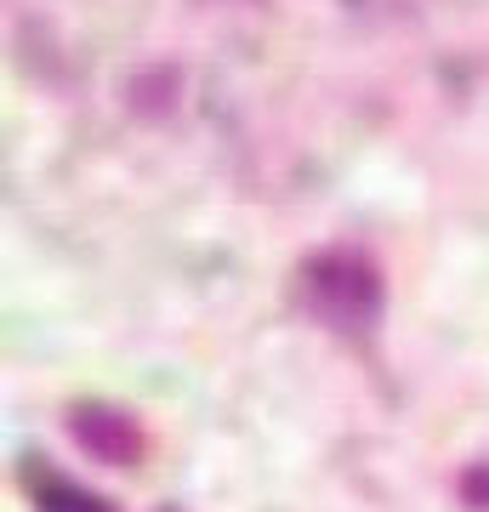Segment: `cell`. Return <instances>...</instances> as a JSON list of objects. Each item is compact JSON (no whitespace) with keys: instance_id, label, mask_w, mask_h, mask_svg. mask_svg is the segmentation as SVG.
Listing matches in <instances>:
<instances>
[{"instance_id":"6da1fadb","label":"cell","mask_w":489,"mask_h":512,"mask_svg":"<svg viewBox=\"0 0 489 512\" xmlns=\"http://www.w3.org/2000/svg\"><path fill=\"white\" fill-rule=\"evenodd\" d=\"M296 296L319 325L342 330V336H370L381 319V302H387V285L364 251L336 245V251H313L296 268Z\"/></svg>"},{"instance_id":"7a4b0ae2","label":"cell","mask_w":489,"mask_h":512,"mask_svg":"<svg viewBox=\"0 0 489 512\" xmlns=\"http://www.w3.org/2000/svg\"><path fill=\"white\" fill-rule=\"evenodd\" d=\"M69 439L97 461H114V467H137L148 450L143 421L120 410V404H74L69 410Z\"/></svg>"},{"instance_id":"3957f363","label":"cell","mask_w":489,"mask_h":512,"mask_svg":"<svg viewBox=\"0 0 489 512\" xmlns=\"http://www.w3.org/2000/svg\"><path fill=\"white\" fill-rule=\"evenodd\" d=\"M35 512H109V501L63 478H35Z\"/></svg>"},{"instance_id":"277c9868","label":"cell","mask_w":489,"mask_h":512,"mask_svg":"<svg viewBox=\"0 0 489 512\" xmlns=\"http://www.w3.org/2000/svg\"><path fill=\"white\" fill-rule=\"evenodd\" d=\"M461 490H467V501L472 507H484L489 512V461H478L467 478H461Z\"/></svg>"}]
</instances>
